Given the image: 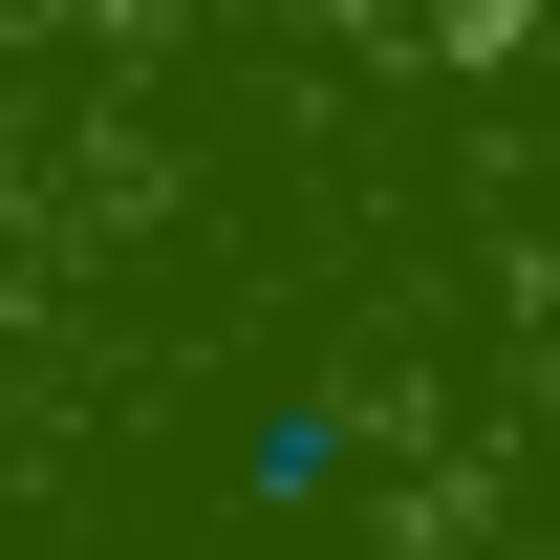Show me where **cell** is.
<instances>
[{
    "label": "cell",
    "mask_w": 560,
    "mask_h": 560,
    "mask_svg": "<svg viewBox=\"0 0 560 560\" xmlns=\"http://www.w3.org/2000/svg\"><path fill=\"white\" fill-rule=\"evenodd\" d=\"M324 453H346V410L302 388V410H259V431H237V495H324Z\"/></svg>",
    "instance_id": "obj_1"
}]
</instances>
